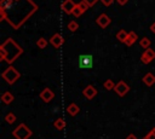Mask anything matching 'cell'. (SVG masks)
I'll list each match as a JSON object with an SVG mask.
<instances>
[{"mask_svg": "<svg viewBox=\"0 0 155 139\" xmlns=\"http://www.w3.org/2000/svg\"><path fill=\"white\" fill-rule=\"evenodd\" d=\"M13 99H15V97L11 92H4L2 95H1V102L4 104H10V103L13 102Z\"/></svg>", "mask_w": 155, "mask_h": 139, "instance_id": "cell-15", "label": "cell"}, {"mask_svg": "<svg viewBox=\"0 0 155 139\" xmlns=\"http://www.w3.org/2000/svg\"><path fill=\"white\" fill-rule=\"evenodd\" d=\"M78 66L80 69H91L93 66L92 54H80L78 57Z\"/></svg>", "mask_w": 155, "mask_h": 139, "instance_id": "cell-4", "label": "cell"}, {"mask_svg": "<svg viewBox=\"0 0 155 139\" xmlns=\"http://www.w3.org/2000/svg\"><path fill=\"white\" fill-rule=\"evenodd\" d=\"M82 94H84L85 98H87V99L91 100V99H93V98L97 95V89H96L92 85H88V86H86V87L84 88Z\"/></svg>", "mask_w": 155, "mask_h": 139, "instance_id": "cell-11", "label": "cell"}, {"mask_svg": "<svg viewBox=\"0 0 155 139\" xmlns=\"http://www.w3.org/2000/svg\"><path fill=\"white\" fill-rule=\"evenodd\" d=\"M68 29H69L70 31H76V30L79 29V23L75 22V21H70V22L68 23Z\"/></svg>", "mask_w": 155, "mask_h": 139, "instance_id": "cell-22", "label": "cell"}, {"mask_svg": "<svg viewBox=\"0 0 155 139\" xmlns=\"http://www.w3.org/2000/svg\"><path fill=\"white\" fill-rule=\"evenodd\" d=\"M5 121H6L7 123L12 124L13 122H16V115H15L13 112H8V114H6V115H5Z\"/></svg>", "mask_w": 155, "mask_h": 139, "instance_id": "cell-21", "label": "cell"}, {"mask_svg": "<svg viewBox=\"0 0 155 139\" xmlns=\"http://www.w3.org/2000/svg\"><path fill=\"white\" fill-rule=\"evenodd\" d=\"M116 2H117L120 6H125V5L128 2V0H116Z\"/></svg>", "mask_w": 155, "mask_h": 139, "instance_id": "cell-29", "label": "cell"}, {"mask_svg": "<svg viewBox=\"0 0 155 139\" xmlns=\"http://www.w3.org/2000/svg\"><path fill=\"white\" fill-rule=\"evenodd\" d=\"M1 76H2V79H4L7 83L13 85V83L21 77V74H19V71H17L12 65H10L6 70H4V73L1 74Z\"/></svg>", "mask_w": 155, "mask_h": 139, "instance_id": "cell-2", "label": "cell"}, {"mask_svg": "<svg viewBox=\"0 0 155 139\" xmlns=\"http://www.w3.org/2000/svg\"><path fill=\"white\" fill-rule=\"evenodd\" d=\"M96 23H97L102 29H105V28L111 23V19H110V17H109L107 13H101V15L97 17V19H96Z\"/></svg>", "mask_w": 155, "mask_h": 139, "instance_id": "cell-7", "label": "cell"}, {"mask_svg": "<svg viewBox=\"0 0 155 139\" xmlns=\"http://www.w3.org/2000/svg\"><path fill=\"white\" fill-rule=\"evenodd\" d=\"M40 98H41L45 103H50V102L54 98V93H53V91H52L51 88L46 87V88H44V89L41 91V93H40Z\"/></svg>", "mask_w": 155, "mask_h": 139, "instance_id": "cell-9", "label": "cell"}, {"mask_svg": "<svg viewBox=\"0 0 155 139\" xmlns=\"http://www.w3.org/2000/svg\"><path fill=\"white\" fill-rule=\"evenodd\" d=\"M128 36V33L124 29H120L117 33H116V39L120 41V42H126V39Z\"/></svg>", "mask_w": 155, "mask_h": 139, "instance_id": "cell-16", "label": "cell"}, {"mask_svg": "<svg viewBox=\"0 0 155 139\" xmlns=\"http://www.w3.org/2000/svg\"><path fill=\"white\" fill-rule=\"evenodd\" d=\"M114 91H115V93H116L119 97H124V95H126V94L130 92V86H128L124 80H120V81L116 83Z\"/></svg>", "mask_w": 155, "mask_h": 139, "instance_id": "cell-5", "label": "cell"}, {"mask_svg": "<svg viewBox=\"0 0 155 139\" xmlns=\"http://www.w3.org/2000/svg\"><path fill=\"white\" fill-rule=\"evenodd\" d=\"M115 86H116V83H114V81H113L111 79L105 80V81H104V83H103V87H104L107 91H111V89H114V88H115Z\"/></svg>", "mask_w": 155, "mask_h": 139, "instance_id": "cell-20", "label": "cell"}, {"mask_svg": "<svg viewBox=\"0 0 155 139\" xmlns=\"http://www.w3.org/2000/svg\"><path fill=\"white\" fill-rule=\"evenodd\" d=\"M126 139H137V137H136L134 134H132V133H131V134H128V135L126 137Z\"/></svg>", "mask_w": 155, "mask_h": 139, "instance_id": "cell-30", "label": "cell"}, {"mask_svg": "<svg viewBox=\"0 0 155 139\" xmlns=\"http://www.w3.org/2000/svg\"><path fill=\"white\" fill-rule=\"evenodd\" d=\"M155 59V51L153 48H148V50H144V52L142 53L140 56V62L143 64H149L151 60Z\"/></svg>", "mask_w": 155, "mask_h": 139, "instance_id": "cell-6", "label": "cell"}, {"mask_svg": "<svg viewBox=\"0 0 155 139\" xmlns=\"http://www.w3.org/2000/svg\"><path fill=\"white\" fill-rule=\"evenodd\" d=\"M138 40V35H137V33H134V31H128V36H127V39H126V46H132L136 41Z\"/></svg>", "mask_w": 155, "mask_h": 139, "instance_id": "cell-13", "label": "cell"}, {"mask_svg": "<svg viewBox=\"0 0 155 139\" xmlns=\"http://www.w3.org/2000/svg\"><path fill=\"white\" fill-rule=\"evenodd\" d=\"M142 81H143V83H144L145 86L150 87V86H153V85L155 83V75L151 74V73H147V74L143 76Z\"/></svg>", "mask_w": 155, "mask_h": 139, "instance_id": "cell-12", "label": "cell"}, {"mask_svg": "<svg viewBox=\"0 0 155 139\" xmlns=\"http://www.w3.org/2000/svg\"><path fill=\"white\" fill-rule=\"evenodd\" d=\"M139 45H140V47H142V48H144V50H148V48H150L151 41H150V39H149V37L144 36V37H142V39L139 40Z\"/></svg>", "mask_w": 155, "mask_h": 139, "instance_id": "cell-18", "label": "cell"}, {"mask_svg": "<svg viewBox=\"0 0 155 139\" xmlns=\"http://www.w3.org/2000/svg\"><path fill=\"white\" fill-rule=\"evenodd\" d=\"M78 5L80 6V8H81V10L84 11V12H85V11H87V8L90 7V6H88V5L86 4V2H84V1H80V2L78 4Z\"/></svg>", "mask_w": 155, "mask_h": 139, "instance_id": "cell-26", "label": "cell"}, {"mask_svg": "<svg viewBox=\"0 0 155 139\" xmlns=\"http://www.w3.org/2000/svg\"><path fill=\"white\" fill-rule=\"evenodd\" d=\"M81 1L86 2V4H87V5L90 6V7H91V6H93V5H94V4H96V2L98 1V0H81Z\"/></svg>", "mask_w": 155, "mask_h": 139, "instance_id": "cell-27", "label": "cell"}, {"mask_svg": "<svg viewBox=\"0 0 155 139\" xmlns=\"http://www.w3.org/2000/svg\"><path fill=\"white\" fill-rule=\"evenodd\" d=\"M50 44H51L54 48H59V47L64 44V37H63L61 34L56 33V34H53L52 37L50 39Z\"/></svg>", "mask_w": 155, "mask_h": 139, "instance_id": "cell-8", "label": "cell"}, {"mask_svg": "<svg viewBox=\"0 0 155 139\" xmlns=\"http://www.w3.org/2000/svg\"><path fill=\"white\" fill-rule=\"evenodd\" d=\"M53 126H54V128H56V129H58V131L64 129V128H65V121H64V118L58 117V118L53 122Z\"/></svg>", "mask_w": 155, "mask_h": 139, "instance_id": "cell-17", "label": "cell"}, {"mask_svg": "<svg viewBox=\"0 0 155 139\" xmlns=\"http://www.w3.org/2000/svg\"><path fill=\"white\" fill-rule=\"evenodd\" d=\"M102 1V4L104 5V6H110V5H113V2H114V0H101Z\"/></svg>", "mask_w": 155, "mask_h": 139, "instance_id": "cell-28", "label": "cell"}, {"mask_svg": "<svg viewBox=\"0 0 155 139\" xmlns=\"http://www.w3.org/2000/svg\"><path fill=\"white\" fill-rule=\"evenodd\" d=\"M15 2V0H0V8L1 10H7L12 7V4Z\"/></svg>", "mask_w": 155, "mask_h": 139, "instance_id": "cell-19", "label": "cell"}, {"mask_svg": "<svg viewBox=\"0 0 155 139\" xmlns=\"http://www.w3.org/2000/svg\"><path fill=\"white\" fill-rule=\"evenodd\" d=\"M142 139H155V128H153L144 138H142Z\"/></svg>", "mask_w": 155, "mask_h": 139, "instance_id": "cell-25", "label": "cell"}, {"mask_svg": "<svg viewBox=\"0 0 155 139\" xmlns=\"http://www.w3.org/2000/svg\"><path fill=\"white\" fill-rule=\"evenodd\" d=\"M82 13H84V11H82V10H81V8H80V6H79V5H76V6H75V8H74V11H73V13H71V15H73V16H74V17H80V16H81V15H82Z\"/></svg>", "mask_w": 155, "mask_h": 139, "instance_id": "cell-24", "label": "cell"}, {"mask_svg": "<svg viewBox=\"0 0 155 139\" xmlns=\"http://www.w3.org/2000/svg\"><path fill=\"white\" fill-rule=\"evenodd\" d=\"M23 53V48L11 37L6 39L0 46V59L12 64L21 54Z\"/></svg>", "mask_w": 155, "mask_h": 139, "instance_id": "cell-1", "label": "cell"}, {"mask_svg": "<svg viewBox=\"0 0 155 139\" xmlns=\"http://www.w3.org/2000/svg\"><path fill=\"white\" fill-rule=\"evenodd\" d=\"M67 112L70 115V116H75L80 112V108L75 104V103H70L68 106H67Z\"/></svg>", "mask_w": 155, "mask_h": 139, "instance_id": "cell-14", "label": "cell"}, {"mask_svg": "<svg viewBox=\"0 0 155 139\" xmlns=\"http://www.w3.org/2000/svg\"><path fill=\"white\" fill-rule=\"evenodd\" d=\"M150 31L155 34V22H154V23H153V24L150 25Z\"/></svg>", "mask_w": 155, "mask_h": 139, "instance_id": "cell-31", "label": "cell"}, {"mask_svg": "<svg viewBox=\"0 0 155 139\" xmlns=\"http://www.w3.org/2000/svg\"><path fill=\"white\" fill-rule=\"evenodd\" d=\"M36 46H38L39 48H45V47L47 46V40H46L45 37L38 39V40H36Z\"/></svg>", "mask_w": 155, "mask_h": 139, "instance_id": "cell-23", "label": "cell"}, {"mask_svg": "<svg viewBox=\"0 0 155 139\" xmlns=\"http://www.w3.org/2000/svg\"><path fill=\"white\" fill-rule=\"evenodd\" d=\"M12 134L16 139H29L33 134V132L24 124V123H19L13 131H12Z\"/></svg>", "mask_w": 155, "mask_h": 139, "instance_id": "cell-3", "label": "cell"}, {"mask_svg": "<svg viewBox=\"0 0 155 139\" xmlns=\"http://www.w3.org/2000/svg\"><path fill=\"white\" fill-rule=\"evenodd\" d=\"M75 6H76V4L73 1V0H64L63 2H62V10L67 13V15H71L73 13V11H74V8H75Z\"/></svg>", "mask_w": 155, "mask_h": 139, "instance_id": "cell-10", "label": "cell"}]
</instances>
